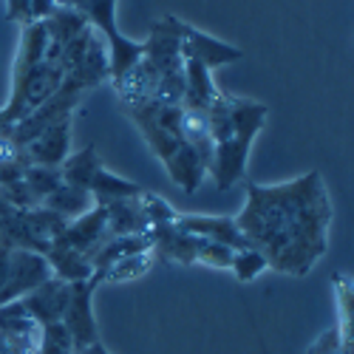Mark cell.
Masks as SVG:
<instances>
[{
  "mask_svg": "<svg viewBox=\"0 0 354 354\" xmlns=\"http://www.w3.org/2000/svg\"><path fill=\"white\" fill-rule=\"evenodd\" d=\"M46 261H48V267H51V275L66 281V283H77V281L94 278L91 261H88L82 252L66 247V244H54L51 241V247L46 250Z\"/></svg>",
  "mask_w": 354,
  "mask_h": 354,
  "instance_id": "18",
  "label": "cell"
},
{
  "mask_svg": "<svg viewBox=\"0 0 354 354\" xmlns=\"http://www.w3.org/2000/svg\"><path fill=\"white\" fill-rule=\"evenodd\" d=\"M221 88L213 82V71L204 68L196 60H185V97L182 108L190 111H207Z\"/></svg>",
  "mask_w": 354,
  "mask_h": 354,
  "instance_id": "17",
  "label": "cell"
},
{
  "mask_svg": "<svg viewBox=\"0 0 354 354\" xmlns=\"http://www.w3.org/2000/svg\"><path fill=\"white\" fill-rule=\"evenodd\" d=\"M88 193H91L94 204H100V207H105V204L122 201V198H136V196L142 193V187H139V185H133V182H128V179H122V176H116V173H111V170H105V167H102V170L94 176V182H91V187H88Z\"/></svg>",
  "mask_w": 354,
  "mask_h": 354,
  "instance_id": "21",
  "label": "cell"
},
{
  "mask_svg": "<svg viewBox=\"0 0 354 354\" xmlns=\"http://www.w3.org/2000/svg\"><path fill=\"white\" fill-rule=\"evenodd\" d=\"M335 207L317 170L281 185L247 182V204L235 224L267 267L301 278L329 250Z\"/></svg>",
  "mask_w": 354,
  "mask_h": 354,
  "instance_id": "1",
  "label": "cell"
},
{
  "mask_svg": "<svg viewBox=\"0 0 354 354\" xmlns=\"http://www.w3.org/2000/svg\"><path fill=\"white\" fill-rule=\"evenodd\" d=\"M51 278V267L43 252H32V250H12V261H9V278L0 289V306L26 298L28 292H35L40 283H46Z\"/></svg>",
  "mask_w": 354,
  "mask_h": 354,
  "instance_id": "9",
  "label": "cell"
},
{
  "mask_svg": "<svg viewBox=\"0 0 354 354\" xmlns=\"http://www.w3.org/2000/svg\"><path fill=\"white\" fill-rule=\"evenodd\" d=\"M43 26H46V35H48V51H46V60H57V54L63 51V46L66 43H71L80 32H85L88 28V20L80 15V12H74V9H68V6H60L57 3V9L43 20Z\"/></svg>",
  "mask_w": 354,
  "mask_h": 354,
  "instance_id": "16",
  "label": "cell"
},
{
  "mask_svg": "<svg viewBox=\"0 0 354 354\" xmlns=\"http://www.w3.org/2000/svg\"><path fill=\"white\" fill-rule=\"evenodd\" d=\"M57 9V0H32V15L35 20H46Z\"/></svg>",
  "mask_w": 354,
  "mask_h": 354,
  "instance_id": "29",
  "label": "cell"
},
{
  "mask_svg": "<svg viewBox=\"0 0 354 354\" xmlns=\"http://www.w3.org/2000/svg\"><path fill=\"white\" fill-rule=\"evenodd\" d=\"M108 77H111L108 48H105V40L94 32V37H91V43H88L85 54L66 71V80L88 91V88H94V85H100V82H108Z\"/></svg>",
  "mask_w": 354,
  "mask_h": 354,
  "instance_id": "15",
  "label": "cell"
},
{
  "mask_svg": "<svg viewBox=\"0 0 354 354\" xmlns=\"http://www.w3.org/2000/svg\"><path fill=\"white\" fill-rule=\"evenodd\" d=\"M125 113L133 120L151 151L162 159L170 179L185 193H196L207 176V165L198 159V153L182 139L179 122H182V105H165V102H142L128 105Z\"/></svg>",
  "mask_w": 354,
  "mask_h": 354,
  "instance_id": "2",
  "label": "cell"
},
{
  "mask_svg": "<svg viewBox=\"0 0 354 354\" xmlns=\"http://www.w3.org/2000/svg\"><path fill=\"white\" fill-rule=\"evenodd\" d=\"M102 170V159L97 153L94 145L82 147L77 153H68L66 162L60 165V176H63V185L77 187V190H88L94 182V176Z\"/></svg>",
  "mask_w": 354,
  "mask_h": 354,
  "instance_id": "20",
  "label": "cell"
},
{
  "mask_svg": "<svg viewBox=\"0 0 354 354\" xmlns=\"http://www.w3.org/2000/svg\"><path fill=\"white\" fill-rule=\"evenodd\" d=\"M71 125H74V120H66V122H57V125L46 128L43 133H37L23 147L28 162L43 165V167H60L71 151Z\"/></svg>",
  "mask_w": 354,
  "mask_h": 354,
  "instance_id": "14",
  "label": "cell"
},
{
  "mask_svg": "<svg viewBox=\"0 0 354 354\" xmlns=\"http://www.w3.org/2000/svg\"><path fill=\"white\" fill-rule=\"evenodd\" d=\"M43 207H48L51 213L63 216L66 221L71 218H80L82 213H88L94 207V198L88 190H77V187H68V185H60L51 196L43 198Z\"/></svg>",
  "mask_w": 354,
  "mask_h": 354,
  "instance_id": "22",
  "label": "cell"
},
{
  "mask_svg": "<svg viewBox=\"0 0 354 354\" xmlns=\"http://www.w3.org/2000/svg\"><path fill=\"white\" fill-rule=\"evenodd\" d=\"M232 255H235V250H230L224 244L204 241L201 250H198L196 263H207V267H216V270H230L232 267Z\"/></svg>",
  "mask_w": 354,
  "mask_h": 354,
  "instance_id": "27",
  "label": "cell"
},
{
  "mask_svg": "<svg viewBox=\"0 0 354 354\" xmlns=\"http://www.w3.org/2000/svg\"><path fill=\"white\" fill-rule=\"evenodd\" d=\"M97 283H100V278L94 275V278H88V281H77V283L68 286V304H66L60 326L66 329L74 354L82 351L85 346H91V343H100L97 317H94V309H91Z\"/></svg>",
  "mask_w": 354,
  "mask_h": 354,
  "instance_id": "8",
  "label": "cell"
},
{
  "mask_svg": "<svg viewBox=\"0 0 354 354\" xmlns=\"http://www.w3.org/2000/svg\"><path fill=\"white\" fill-rule=\"evenodd\" d=\"M23 182L26 187L35 193V198L43 204L46 196H51L57 187L63 185V176H60V167H43V165H28L26 173H23Z\"/></svg>",
  "mask_w": 354,
  "mask_h": 354,
  "instance_id": "25",
  "label": "cell"
},
{
  "mask_svg": "<svg viewBox=\"0 0 354 354\" xmlns=\"http://www.w3.org/2000/svg\"><path fill=\"white\" fill-rule=\"evenodd\" d=\"M176 227L182 232L196 235V239L224 244L235 252L250 250L247 235L239 230L235 218H230V216H176Z\"/></svg>",
  "mask_w": 354,
  "mask_h": 354,
  "instance_id": "12",
  "label": "cell"
},
{
  "mask_svg": "<svg viewBox=\"0 0 354 354\" xmlns=\"http://www.w3.org/2000/svg\"><path fill=\"white\" fill-rule=\"evenodd\" d=\"M139 196H142V193H139ZM139 196H136V198H122V201L105 204L111 239H113V235H147L151 224H147V218H145V210H142Z\"/></svg>",
  "mask_w": 354,
  "mask_h": 354,
  "instance_id": "19",
  "label": "cell"
},
{
  "mask_svg": "<svg viewBox=\"0 0 354 354\" xmlns=\"http://www.w3.org/2000/svg\"><path fill=\"white\" fill-rule=\"evenodd\" d=\"M68 286L66 281L60 278H48L46 283H40L35 292H28L26 298H20L23 309L28 312L35 323H43V326H57L63 320V312H66V304H68Z\"/></svg>",
  "mask_w": 354,
  "mask_h": 354,
  "instance_id": "13",
  "label": "cell"
},
{
  "mask_svg": "<svg viewBox=\"0 0 354 354\" xmlns=\"http://www.w3.org/2000/svg\"><path fill=\"white\" fill-rule=\"evenodd\" d=\"M82 100H85V88L63 80V85L57 88V94H51L40 108H35L28 116H23L20 122H15L9 128V136L20 147H26L37 133H43L46 128H51L57 122H66V120H74V113H77V108H80Z\"/></svg>",
  "mask_w": 354,
  "mask_h": 354,
  "instance_id": "7",
  "label": "cell"
},
{
  "mask_svg": "<svg viewBox=\"0 0 354 354\" xmlns=\"http://www.w3.org/2000/svg\"><path fill=\"white\" fill-rule=\"evenodd\" d=\"M267 116H270L267 105L230 94V131L221 142L213 145V159L207 167L218 190H232L244 179L252 142L263 128V122H267Z\"/></svg>",
  "mask_w": 354,
  "mask_h": 354,
  "instance_id": "3",
  "label": "cell"
},
{
  "mask_svg": "<svg viewBox=\"0 0 354 354\" xmlns=\"http://www.w3.org/2000/svg\"><path fill=\"white\" fill-rule=\"evenodd\" d=\"M57 3L80 12L88 20V26L105 40L108 63H111L108 80L122 77L128 68H133L142 60V43L125 37L120 26H116V0H57Z\"/></svg>",
  "mask_w": 354,
  "mask_h": 354,
  "instance_id": "4",
  "label": "cell"
},
{
  "mask_svg": "<svg viewBox=\"0 0 354 354\" xmlns=\"http://www.w3.org/2000/svg\"><path fill=\"white\" fill-rule=\"evenodd\" d=\"M9 261H12V250L0 247V289H3V283L9 278Z\"/></svg>",
  "mask_w": 354,
  "mask_h": 354,
  "instance_id": "30",
  "label": "cell"
},
{
  "mask_svg": "<svg viewBox=\"0 0 354 354\" xmlns=\"http://www.w3.org/2000/svg\"><path fill=\"white\" fill-rule=\"evenodd\" d=\"M108 239H111V232H108V213H105V207L94 204V207L88 213H82L80 218H71L66 224V230L54 239V244H66V247L82 252L88 261H91Z\"/></svg>",
  "mask_w": 354,
  "mask_h": 354,
  "instance_id": "10",
  "label": "cell"
},
{
  "mask_svg": "<svg viewBox=\"0 0 354 354\" xmlns=\"http://www.w3.org/2000/svg\"><path fill=\"white\" fill-rule=\"evenodd\" d=\"M77 354H108V348H105L102 343H91V346H85V348L77 351Z\"/></svg>",
  "mask_w": 354,
  "mask_h": 354,
  "instance_id": "31",
  "label": "cell"
},
{
  "mask_svg": "<svg viewBox=\"0 0 354 354\" xmlns=\"http://www.w3.org/2000/svg\"><path fill=\"white\" fill-rule=\"evenodd\" d=\"M6 17H9V23H17V26L35 23L32 0H6Z\"/></svg>",
  "mask_w": 354,
  "mask_h": 354,
  "instance_id": "28",
  "label": "cell"
},
{
  "mask_svg": "<svg viewBox=\"0 0 354 354\" xmlns=\"http://www.w3.org/2000/svg\"><path fill=\"white\" fill-rule=\"evenodd\" d=\"M230 270L235 272V278H239L241 283H250L267 270V258H263L255 247H250V250H241V252L232 255V267Z\"/></svg>",
  "mask_w": 354,
  "mask_h": 354,
  "instance_id": "26",
  "label": "cell"
},
{
  "mask_svg": "<svg viewBox=\"0 0 354 354\" xmlns=\"http://www.w3.org/2000/svg\"><path fill=\"white\" fill-rule=\"evenodd\" d=\"M153 261H156V252H153V247L151 250H142V252H136V255H131V258H125V261H120V263H113V267H108L105 272H100L97 278H100V283L102 281H131V278H139V275H145L147 270L153 267Z\"/></svg>",
  "mask_w": 354,
  "mask_h": 354,
  "instance_id": "24",
  "label": "cell"
},
{
  "mask_svg": "<svg viewBox=\"0 0 354 354\" xmlns=\"http://www.w3.org/2000/svg\"><path fill=\"white\" fill-rule=\"evenodd\" d=\"M182 60H196L204 68H218V66H230L244 60V51L239 46H230L224 40H216L210 35L198 32L190 23H185L182 28Z\"/></svg>",
  "mask_w": 354,
  "mask_h": 354,
  "instance_id": "11",
  "label": "cell"
},
{
  "mask_svg": "<svg viewBox=\"0 0 354 354\" xmlns=\"http://www.w3.org/2000/svg\"><path fill=\"white\" fill-rule=\"evenodd\" d=\"M337 343L351 346V292L343 286V329H332L329 335H323L315 346H309V354H351V351H337Z\"/></svg>",
  "mask_w": 354,
  "mask_h": 354,
  "instance_id": "23",
  "label": "cell"
},
{
  "mask_svg": "<svg viewBox=\"0 0 354 354\" xmlns=\"http://www.w3.org/2000/svg\"><path fill=\"white\" fill-rule=\"evenodd\" d=\"M182 28H185V20H179L176 15H165L162 20H156L151 26L147 40H142V66L153 82V91H156L159 77L185 66V60H182Z\"/></svg>",
  "mask_w": 354,
  "mask_h": 354,
  "instance_id": "6",
  "label": "cell"
},
{
  "mask_svg": "<svg viewBox=\"0 0 354 354\" xmlns=\"http://www.w3.org/2000/svg\"><path fill=\"white\" fill-rule=\"evenodd\" d=\"M9 128H12V122H9L6 116H3V108H0V133H6Z\"/></svg>",
  "mask_w": 354,
  "mask_h": 354,
  "instance_id": "32",
  "label": "cell"
},
{
  "mask_svg": "<svg viewBox=\"0 0 354 354\" xmlns=\"http://www.w3.org/2000/svg\"><path fill=\"white\" fill-rule=\"evenodd\" d=\"M63 80H66L63 68L51 60H43L40 66L28 68L23 74H12V94L3 108V116L12 125L20 122L23 116L40 108L51 94H57V88L63 85Z\"/></svg>",
  "mask_w": 354,
  "mask_h": 354,
  "instance_id": "5",
  "label": "cell"
}]
</instances>
